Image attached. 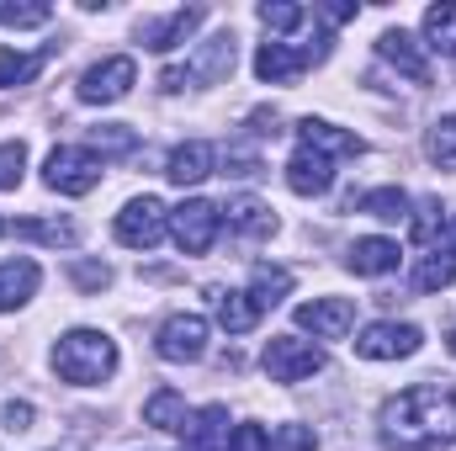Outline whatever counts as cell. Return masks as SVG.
Listing matches in <instances>:
<instances>
[{
  "mask_svg": "<svg viewBox=\"0 0 456 451\" xmlns=\"http://www.w3.org/2000/svg\"><path fill=\"white\" fill-rule=\"evenodd\" d=\"M382 447L387 451H441L456 447V382H414L382 404Z\"/></svg>",
  "mask_w": 456,
  "mask_h": 451,
  "instance_id": "6da1fadb",
  "label": "cell"
},
{
  "mask_svg": "<svg viewBox=\"0 0 456 451\" xmlns=\"http://www.w3.org/2000/svg\"><path fill=\"white\" fill-rule=\"evenodd\" d=\"M53 372L75 388H96L117 372V345L102 330H69L53 345Z\"/></svg>",
  "mask_w": 456,
  "mask_h": 451,
  "instance_id": "7a4b0ae2",
  "label": "cell"
},
{
  "mask_svg": "<svg viewBox=\"0 0 456 451\" xmlns=\"http://www.w3.org/2000/svg\"><path fill=\"white\" fill-rule=\"evenodd\" d=\"M233 43H239L233 32H218V37L197 43V53H191L181 70H165V75H159V86H165V91H186V86H218V80H228L233 53H239Z\"/></svg>",
  "mask_w": 456,
  "mask_h": 451,
  "instance_id": "3957f363",
  "label": "cell"
},
{
  "mask_svg": "<svg viewBox=\"0 0 456 451\" xmlns=\"http://www.w3.org/2000/svg\"><path fill=\"white\" fill-rule=\"evenodd\" d=\"M43 181H48V192H59V197H86V192H96V181H102V160H96V149L59 144V149L48 154V165H43Z\"/></svg>",
  "mask_w": 456,
  "mask_h": 451,
  "instance_id": "277c9868",
  "label": "cell"
},
{
  "mask_svg": "<svg viewBox=\"0 0 456 451\" xmlns=\"http://www.w3.org/2000/svg\"><path fill=\"white\" fill-rule=\"evenodd\" d=\"M260 361H265V377L271 382H303V377L324 372V350L314 340H297V335H276L265 345Z\"/></svg>",
  "mask_w": 456,
  "mask_h": 451,
  "instance_id": "5b68a950",
  "label": "cell"
},
{
  "mask_svg": "<svg viewBox=\"0 0 456 451\" xmlns=\"http://www.w3.org/2000/svg\"><path fill=\"white\" fill-rule=\"evenodd\" d=\"M330 53V43H260V53H255V75L265 80V86H292L308 64H319Z\"/></svg>",
  "mask_w": 456,
  "mask_h": 451,
  "instance_id": "8992f818",
  "label": "cell"
},
{
  "mask_svg": "<svg viewBox=\"0 0 456 451\" xmlns=\"http://www.w3.org/2000/svg\"><path fill=\"white\" fill-rule=\"evenodd\" d=\"M165 228H170V208H165L159 197H133V202L117 213V239H122L127 250H154V244L165 239Z\"/></svg>",
  "mask_w": 456,
  "mask_h": 451,
  "instance_id": "52a82bcc",
  "label": "cell"
},
{
  "mask_svg": "<svg viewBox=\"0 0 456 451\" xmlns=\"http://www.w3.org/2000/svg\"><path fill=\"white\" fill-rule=\"evenodd\" d=\"M133 80H138V64H133L127 53H117V59H102V64H91V70L80 75L75 96L91 102V107H107V102H122V96L133 91Z\"/></svg>",
  "mask_w": 456,
  "mask_h": 451,
  "instance_id": "ba28073f",
  "label": "cell"
},
{
  "mask_svg": "<svg viewBox=\"0 0 456 451\" xmlns=\"http://www.w3.org/2000/svg\"><path fill=\"white\" fill-rule=\"evenodd\" d=\"M218 228H224V218H218V208L213 202H181L175 213H170V234H175V244H181V255H208L213 250V239H218Z\"/></svg>",
  "mask_w": 456,
  "mask_h": 451,
  "instance_id": "9c48e42d",
  "label": "cell"
},
{
  "mask_svg": "<svg viewBox=\"0 0 456 451\" xmlns=\"http://www.w3.org/2000/svg\"><path fill=\"white\" fill-rule=\"evenodd\" d=\"M154 350L165 361H202L208 356V319L202 314H170L154 335Z\"/></svg>",
  "mask_w": 456,
  "mask_h": 451,
  "instance_id": "30bf717a",
  "label": "cell"
},
{
  "mask_svg": "<svg viewBox=\"0 0 456 451\" xmlns=\"http://www.w3.org/2000/svg\"><path fill=\"white\" fill-rule=\"evenodd\" d=\"M425 345V330L419 324H393V319H382V324H366L361 340H355V356H366V361H398V356H414Z\"/></svg>",
  "mask_w": 456,
  "mask_h": 451,
  "instance_id": "8fae6325",
  "label": "cell"
},
{
  "mask_svg": "<svg viewBox=\"0 0 456 451\" xmlns=\"http://www.w3.org/2000/svg\"><path fill=\"white\" fill-rule=\"evenodd\" d=\"M355 324V303L350 298H314L297 308V330H308L314 340H345Z\"/></svg>",
  "mask_w": 456,
  "mask_h": 451,
  "instance_id": "7c38bea8",
  "label": "cell"
},
{
  "mask_svg": "<svg viewBox=\"0 0 456 451\" xmlns=\"http://www.w3.org/2000/svg\"><path fill=\"white\" fill-rule=\"evenodd\" d=\"M297 144L314 149V154H324V160H355V154H366V144L355 133H345V127L324 122V117H303L297 122Z\"/></svg>",
  "mask_w": 456,
  "mask_h": 451,
  "instance_id": "4fadbf2b",
  "label": "cell"
},
{
  "mask_svg": "<svg viewBox=\"0 0 456 451\" xmlns=\"http://www.w3.org/2000/svg\"><path fill=\"white\" fill-rule=\"evenodd\" d=\"M202 21H208V11H202V5H181V11H170L165 21H143V27H138V37H143V48L170 53V48H181Z\"/></svg>",
  "mask_w": 456,
  "mask_h": 451,
  "instance_id": "5bb4252c",
  "label": "cell"
},
{
  "mask_svg": "<svg viewBox=\"0 0 456 451\" xmlns=\"http://www.w3.org/2000/svg\"><path fill=\"white\" fill-rule=\"evenodd\" d=\"M287 186L297 197H324L335 186V160H324V154H314V149L297 144V154L287 160Z\"/></svg>",
  "mask_w": 456,
  "mask_h": 451,
  "instance_id": "9a60e30c",
  "label": "cell"
},
{
  "mask_svg": "<svg viewBox=\"0 0 456 451\" xmlns=\"http://www.w3.org/2000/svg\"><path fill=\"white\" fill-rule=\"evenodd\" d=\"M218 218L228 224V234L239 239H271L276 234V213L260 197H228V208H218Z\"/></svg>",
  "mask_w": 456,
  "mask_h": 451,
  "instance_id": "2e32d148",
  "label": "cell"
},
{
  "mask_svg": "<svg viewBox=\"0 0 456 451\" xmlns=\"http://www.w3.org/2000/svg\"><path fill=\"white\" fill-rule=\"evenodd\" d=\"M377 53H382L387 64H398V70H403L414 86H425V80H430V64H425V53H419V43H414L403 27H387V32L377 37Z\"/></svg>",
  "mask_w": 456,
  "mask_h": 451,
  "instance_id": "e0dca14e",
  "label": "cell"
},
{
  "mask_svg": "<svg viewBox=\"0 0 456 451\" xmlns=\"http://www.w3.org/2000/svg\"><path fill=\"white\" fill-rule=\"evenodd\" d=\"M213 144H202V138H191V144H181V149H170V160H165V176L175 181V186H197V181H208L213 176Z\"/></svg>",
  "mask_w": 456,
  "mask_h": 451,
  "instance_id": "ac0fdd59",
  "label": "cell"
},
{
  "mask_svg": "<svg viewBox=\"0 0 456 451\" xmlns=\"http://www.w3.org/2000/svg\"><path fill=\"white\" fill-rule=\"evenodd\" d=\"M345 266H350L355 276H387V271H398V244L382 239V234L355 239V244L345 250Z\"/></svg>",
  "mask_w": 456,
  "mask_h": 451,
  "instance_id": "d6986e66",
  "label": "cell"
},
{
  "mask_svg": "<svg viewBox=\"0 0 456 451\" xmlns=\"http://www.w3.org/2000/svg\"><path fill=\"white\" fill-rule=\"evenodd\" d=\"M37 282H43V271H37V260H5L0 266V314H16L32 292H37Z\"/></svg>",
  "mask_w": 456,
  "mask_h": 451,
  "instance_id": "ffe728a7",
  "label": "cell"
},
{
  "mask_svg": "<svg viewBox=\"0 0 456 451\" xmlns=\"http://www.w3.org/2000/svg\"><path fill=\"white\" fill-rule=\"evenodd\" d=\"M181 441H186V451H218V447L228 441V409H224V404H208V409H197V414L186 420Z\"/></svg>",
  "mask_w": 456,
  "mask_h": 451,
  "instance_id": "44dd1931",
  "label": "cell"
},
{
  "mask_svg": "<svg viewBox=\"0 0 456 451\" xmlns=\"http://www.w3.org/2000/svg\"><path fill=\"white\" fill-rule=\"evenodd\" d=\"M213 314H218V324H224L228 335H244V330L260 324V308L249 303V292H224V287H213Z\"/></svg>",
  "mask_w": 456,
  "mask_h": 451,
  "instance_id": "7402d4cb",
  "label": "cell"
},
{
  "mask_svg": "<svg viewBox=\"0 0 456 451\" xmlns=\"http://www.w3.org/2000/svg\"><path fill=\"white\" fill-rule=\"evenodd\" d=\"M425 48L456 59V0H441L425 11Z\"/></svg>",
  "mask_w": 456,
  "mask_h": 451,
  "instance_id": "603a6c76",
  "label": "cell"
},
{
  "mask_svg": "<svg viewBox=\"0 0 456 451\" xmlns=\"http://www.w3.org/2000/svg\"><path fill=\"white\" fill-rule=\"evenodd\" d=\"M287 292H292V271H287V266H255V276H249V303H255L260 314L276 308Z\"/></svg>",
  "mask_w": 456,
  "mask_h": 451,
  "instance_id": "cb8c5ba5",
  "label": "cell"
},
{
  "mask_svg": "<svg viewBox=\"0 0 456 451\" xmlns=\"http://www.w3.org/2000/svg\"><path fill=\"white\" fill-rule=\"evenodd\" d=\"M186 398L175 393V388H159V393H149V404H143V425H154V430H186Z\"/></svg>",
  "mask_w": 456,
  "mask_h": 451,
  "instance_id": "d4e9b609",
  "label": "cell"
},
{
  "mask_svg": "<svg viewBox=\"0 0 456 451\" xmlns=\"http://www.w3.org/2000/svg\"><path fill=\"white\" fill-rule=\"evenodd\" d=\"M53 48L59 43H48V48H37V53H16V48H0V86H27L48 59H53Z\"/></svg>",
  "mask_w": 456,
  "mask_h": 451,
  "instance_id": "484cf974",
  "label": "cell"
},
{
  "mask_svg": "<svg viewBox=\"0 0 456 451\" xmlns=\"http://www.w3.org/2000/svg\"><path fill=\"white\" fill-rule=\"evenodd\" d=\"M355 208L371 213V218H382V224H398V218H409V192H398V186H377V192H366Z\"/></svg>",
  "mask_w": 456,
  "mask_h": 451,
  "instance_id": "4316f807",
  "label": "cell"
},
{
  "mask_svg": "<svg viewBox=\"0 0 456 451\" xmlns=\"http://www.w3.org/2000/svg\"><path fill=\"white\" fill-rule=\"evenodd\" d=\"M425 154H430V165L456 170V117H441V122L425 133Z\"/></svg>",
  "mask_w": 456,
  "mask_h": 451,
  "instance_id": "83f0119b",
  "label": "cell"
},
{
  "mask_svg": "<svg viewBox=\"0 0 456 451\" xmlns=\"http://www.w3.org/2000/svg\"><path fill=\"white\" fill-rule=\"evenodd\" d=\"M16 234H21V239H43V244H75V239H80V228L64 224V218H21Z\"/></svg>",
  "mask_w": 456,
  "mask_h": 451,
  "instance_id": "f1b7e54d",
  "label": "cell"
},
{
  "mask_svg": "<svg viewBox=\"0 0 456 451\" xmlns=\"http://www.w3.org/2000/svg\"><path fill=\"white\" fill-rule=\"evenodd\" d=\"M452 282H456V255H425L419 271H414V287H419V292H441V287H452Z\"/></svg>",
  "mask_w": 456,
  "mask_h": 451,
  "instance_id": "f546056e",
  "label": "cell"
},
{
  "mask_svg": "<svg viewBox=\"0 0 456 451\" xmlns=\"http://www.w3.org/2000/svg\"><path fill=\"white\" fill-rule=\"evenodd\" d=\"M91 144H96L102 154H133V149H138V133H133L127 122H102V127H91Z\"/></svg>",
  "mask_w": 456,
  "mask_h": 451,
  "instance_id": "4dcf8cb0",
  "label": "cell"
},
{
  "mask_svg": "<svg viewBox=\"0 0 456 451\" xmlns=\"http://www.w3.org/2000/svg\"><path fill=\"white\" fill-rule=\"evenodd\" d=\"M303 16H308V11H303L297 0H265V5H260V21H265L271 32H292V27H303Z\"/></svg>",
  "mask_w": 456,
  "mask_h": 451,
  "instance_id": "1f68e13d",
  "label": "cell"
},
{
  "mask_svg": "<svg viewBox=\"0 0 456 451\" xmlns=\"http://www.w3.org/2000/svg\"><path fill=\"white\" fill-rule=\"evenodd\" d=\"M21 170H27V144L21 138L0 144V192H16L21 186Z\"/></svg>",
  "mask_w": 456,
  "mask_h": 451,
  "instance_id": "d6a6232c",
  "label": "cell"
},
{
  "mask_svg": "<svg viewBox=\"0 0 456 451\" xmlns=\"http://www.w3.org/2000/svg\"><path fill=\"white\" fill-rule=\"evenodd\" d=\"M48 16H53V11H48L43 0H32V5H16V0H5V5H0V21H5V27H43Z\"/></svg>",
  "mask_w": 456,
  "mask_h": 451,
  "instance_id": "836d02e7",
  "label": "cell"
},
{
  "mask_svg": "<svg viewBox=\"0 0 456 451\" xmlns=\"http://www.w3.org/2000/svg\"><path fill=\"white\" fill-rule=\"evenodd\" d=\"M319 441H314V430L308 425H276L271 430V451H314Z\"/></svg>",
  "mask_w": 456,
  "mask_h": 451,
  "instance_id": "e575fe53",
  "label": "cell"
},
{
  "mask_svg": "<svg viewBox=\"0 0 456 451\" xmlns=\"http://www.w3.org/2000/svg\"><path fill=\"white\" fill-rule=\"evenodd\" d=\"M224 451H271V430H260V425H233V436L224 441Z\"/></svg>",
  "mask_w": 456,
  "mask_h": 451,
  "instance_id": "d590c367",
  "label": "cell"
},
{
  "mask_svg": "<svg viewBox=\"0 0 456 451\" xmlns=\"http://www.w3.org/2000/svg\"><path fill=\"white\" fill-rule=\"evenodd\" d=\"M69 276H75L86 292H102V287H112V271H107V266H91V260H75V266H69Z\"/></svg>",
  "mask_w": 456,
  "mask_h": 451,
  "instance_id": "8d00e7d4",
  "label": "cell"
},
{
  "mask_svg": "<svg viewBox=\"0 0 456 451\" xmlns=\"http://www.w3.org/2000/svg\"><path fill=\"white\" fill-rule=\"evenodd\" d=\"M436 234H441V202H425V218L414 224V239H419V244H430Z\"/></svg>",
  "mask_w": 456,
  "mask_h": 451,
  "instance_id": "74e56055",
  "label": "cell"
},
{
  "mask_svg": "<svg viewBox=\"0 0 456 451\" xmlns=\"http://www.w3.org/2000/svg\"><path fill=\"white\" fill-rule=\"evenodd\" d=\"M27 425H32V404H16L11 398L5 404V430H27Z\"/></svg>",
  "mask_w": 456,
  "mask_h": 451,
  "instance_id": "f35d334b",
  "label": "cell"
},
{
  "mask_svg": "<svg viewBox=\"0 0 456 451\" xmlns=\"http://www.w3.org/2000/svg\"><path fill=\"white\" fill-rule=\"evenodd\" d=\"M355 11H361V5H350V0H335V5H324V16H330V21H350Z\"/></svg>",
  "mask_w": 456,
  "mask_h": 451,
  "instance_id": "ab89813d",
  "label": "cell"
},
{
  "mask_svg": "<svg viewBox=\"0 0 456 451\" xmlns=\"http://www.w3.org/2000/svg\"><path fill=\"white\" fill-rule=\"evenodd\" d=\"M446 239H452V250H456V213L446 218Z\"/></svg>",
  "mask_w": 456,
  "mask_h": 451,
  "instance_id": "60d3db41",
  "label": "cell"
},
{
  "mask_svg": "<svg viewBox=\"0 0 456 451\" xmlns=\"http://www.w3.org/2000/svg\"><path fill=\"white\" fill-rule=\"evenodd\" d=\"M452 350H456V335H452Z\"/></svg>",
  "mask_w": 456,
  "mask_h": 451,
  "instance_id": "b9f144b4",
  "label": "cell"
},
{
  "mask_svg": "<svg viewBox=\"0 0 456 451\" xmlns=\"http://www.w3.org/2000/svg\"><path fill=\"white\" fill-rule=\"evenodd\" d=\"M0 228H5V224H0Z\"/></svg>",
  "mask_w": 456,
  "mask_h": 451,
  "instance_id": "7bdbcfd3",
  "label": "cell"
}]
</instances>
